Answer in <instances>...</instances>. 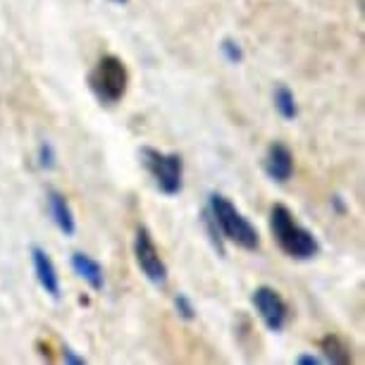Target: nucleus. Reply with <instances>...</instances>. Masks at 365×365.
<instances>
[{"mask_svg":"<svg viewBox=\"0 0 365 365\" xmlns=\"http://www.w3.org/2000/svg\"><path fill=\"white\" fill-rule=\"evenodd\" d=\"M274 110L279 113L282 120L287 122H294L296 117H299V103H296V96L289 86L279 84L277 88H274Z\"/></svg>","mask_w":365,"mask_h":365,"instance_id":"12","label":"nucleus"},{"mask_svg":"<svg viewBox=\"0 0 365 365\" xmlns=\"http://www.w3.org/2000/svg\"><path fill=\"white\" fill-rule=\"evenodd\" d=\"M270 232L279 251L294 260H311L320 253L318 237L306 230L294 217V212L282 203H274L270 210Z\"/></svg>","mask_w":365,"mask_h":365,"instance_id":"1","label":"nucleus"},{"mask_svg":"<svg viewBox=\"0 0 365 365\" xmlns=\"http://www.w3.org/2000/svg\"><path fill=\"white\" fill-rule=\"evenodd\" d=\"M320 351H322V361L332 363V365H349L354 361V354H351V346L341 336L336 334H327L320 339Z\"/></svg>","mask_w":365,"mask_h":365,"instance_id":"11","label":"nucleus"},{"mask_svg":"<svg viewBox=\"0 0 365 365\" xmlns=\"http://www.w3.org/2000/svg\"><path fill=\"white\" fill-rule=\"evenodd\" d=\"M253 306H256V313L260 315L263 325L270 329V332L279 334L282 329L287 327L289 322V306L274 287H267V284H260L253 289V296H251Z\"/></svg>","mask_w":365,"mask_h":365,"instance_id":"6","label":"nucleus"},{"mask_svg":"<svg viewBox=\"0 0 365 365\" xmlns=\"http://www.w3.org/2000/svg\"><path fill=\"white\" fill-rule=\"evenodd\" d=\"M31 263H34V272H36V282L41 289L51 296V299L58 301L63 296V287H60V274L58 267H55L53 258L48 256L46 249L41 246H31Z\"/></svg>","mask_w":365,"mask_h":365,"instance_id":"8","label":"nucleus"},{"mask_svg":"<svg viewBox=\"0 0 365 365\" xmlns=\"http://www.w3.org/2000/svg\"><path fill=\"white\" fill-rule=\"evenodd\" d=\"M108 3H113V5H127L129 0H108Z\"/></svg>","mask_w":365,"mask_h":365,"instance_id":"20","label":"nucleus"},{"mask_svg":"<svg viewBox=\"0 0 365 365\" xmlns=\"http://www.w3.org/2000/svg\"><path fill=\"white\" fill-rule=\"evenodd\" d=\"M265 175L277 184H287L294 177V153L287 143L274 141L267 146L265 160H263Z\"/></svg>","mask_w":365,"mask_h":365,"instance_id":"7","label":"nucleus"},{"mask_svg":"<svg viewBox=\"0 0 365 365\" xmlns=\"http://www.w3.org/2000/svg\"><path fill=\"white\" fill-rule=\"evenodd\" d=\"M86 84L101 106H117L127 96L129 88V72L125 60L113 53L103 55L88 72Z\"/></svg>","mask_w":365,"mask_h":365,"instance_id":"3","label":"nucleus"},{"mask_svg":"<svg viewBox=\"0 0 365 365\" xmlns=\"http://www.w3.org/2000/svg\"><path fill=\"white\" fill-rule=\"evenodd\" d=\"M332 205H334V210L339 212V215H344V212H346V203H344L341 196H334L332 198Z\"/></svg>","mask_w":365,"mask_h":365,"instance_id":"19","label":"nucleus"},{"mask_svg":"<svg viewBox=\"0 0 365 365\" xmlns=\"http://www.w3.org/2000/svg\"><path fill=\"white\" fill-rule=\"evenodd\" d=\"M203 227H205V234H208V239H210V244H212V249H215L220 256L225 258V237L220 234V230H217V225H215V220H212V215H210V210L205 208L203 210Z\"/></svg>","mask_w":365,"mask_h":365,"instance_id":"13","label":"nucleus"},{"mask_svg":"<svg viewBox=\"0 0 365 365\" xmlns=\"http://www.w3.org/2000/svg\"><path fill=\"white\" fill-rule=\"evenodd\" d=\"M220 53H222V58L230 65H241V63H244V48H241L239 41L232 38V36L222 38V43H220Z\"/></svg>","mask_w":365,"mask_h":365,"instance_id":"14","label":"nucleus"},{"mask_svg":"<svg viewBox=\"0 0 365 365\" xmlns=\"http://www.w3.org/2000/svg\"><path fill=\"white\" fill-rule=\"evenodd\" d=\"M63 361H65L67 365H86V363H88L84 356H79L77 351H74L72 346H67V344L63 346Z\"/></svg>","mask_w":365,"mask_h":365,"instance_id":"17","label":"nucleus"},{"mask_svg":"<svg viewBox=\"0 0 365 365\" xmlns=\"http://www.w3.org/2000/svg\"><path fill=\"white\" fill-rule=\"evenodd\" d=\"M175 311H177V315L182 320H187V322H191V320H196V306H194V301L189 299L187 294H175Z\"/></svg>","mask_w":365,"mask_h":365,"instance_id":"15","label":"nucleus"},{"mask_svg":"<svg viewBox=\"0 0 365 365\" xmlns=\"http://www.w3.org/2000/svg\"><path fill=\"white\" fill-rule=\"evenodd\" d=\"M70 263H72V270L77 272L93 292H103V289H106V272H103V265L96 258L77 251V253H72Z\"/></svg>","mask_w":365,"mask_h":365,"instance_id":"10","label":"nucleus"},{"mask_svg":"<svg viewBox=\"0 0 365 365\" xmlns=\"http://www.w3.org/2000/svg\"><path fill=\"white\" fill-rule=\"evenodd\" d=\"M141 163L155 187L165 196H177L182 191L184 182V158L179 153H165V150L143 146L141 148Z\"/></svg>","mask_w":365,"mask_h":365,"instance_id":"4","label":"nucleus"},{"mask_svg":"<svg viewBox=\"0 0 365 365\" xmlns=\"http://www.w3.org/2000/svg\"><path fill=\"white\" fill-rule=\"evenodd\" d=\"M325 361H322L320 356H313V354H301L299 358H296V365H322Z\"/></svg>","mask_w":365,"mask_h":365,"instance_id":"18","label":"nucleus"},{"mask_svg":"<svg viewBox=\"0 0 365 365\" xmlns=\"http://www.w3.org/2000/svg\"><path fill=\"white\" fill-rule=\"evenodd\" d=\"M48 212H51L55 227L65 234V237H74L77 234V220H74V210L67 196L58 189H48Z\"/></svg>","mask_w":365,"mask_h":365,"instance_id":"9","label":"nucleus"},{"mask_svg":"<svg viewBox=\"0 0 365 365\" xmlns=\"http://www.w3.org/2000/svg\"><path fill=\"white\" fill-rule=\"evenodd\" d=\"M208 210H210L212 220H215L220 234H222L227 241H232V244H237L239 249L251 251V253L260 249L258 230L251 225L249 217H244V212H241L227 196L210 194Z\"/></svg>","mask_w":365,"mask_h":365,"instance_id":"2","label":"nucleus"},{"mask_svg":"<svg viewBox=\"0 0 365 365\" xmlns=\"http://www.w3.org/2000/svg\"><path fill=\"white\" fill-rule=\"evenodd\" d=\"M134 258H136L139 270L143 272V277H146L150 284L163 287L165 282H168V265H165L160 251H158L155 241L146 227H139L134 234Z\"/></svg>","mask_w":365,"mask_h":365,"instance_id":"5","label":"nucleus"},{"mask_svg":"<svg viewBox=\"0 0 365 365\" xmlns=\"http://www.w3.org/2000/svg\"><path fill=\"white\" fill-rule=\"evenodd\" d=\"M36 160H38V168L41 170H53L55 168V160H58V155H55V148L51 141H43L36 150Z\"/></svg>","mask_w":365,"mask_h":365,"instance_id":"16","label":"nucleus"}]
</instances>
